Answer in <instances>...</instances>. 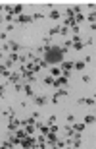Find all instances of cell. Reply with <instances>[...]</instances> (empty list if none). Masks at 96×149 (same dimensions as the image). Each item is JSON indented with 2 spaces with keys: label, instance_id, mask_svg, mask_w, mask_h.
I'll list each match as a JSON object with an SVG mask.
<instances>
[{
  "label": "cell",
  "instance_id": "obj_1",
  "mask_svg": "<svg viewBox=\"0 0 96 149\" xmlns=\"http://www.w3.org/2000/svg\"><path fill=\"white\" fill-rule=\"evenodd\" d=\"M64 58V49H58V47H52V49H46V54H44V60L48 64H58Z\"/></svg>",
  "mask_w": 96,
  "mask_h": 149
},
{
  "label": "cell",
  "instance_id": "obj_2",
  "mask_svg": "<svg viewBox=\"0 0 96 149\" xmlns=\"http://www.w3.org/2000/svg\"><path fill=\"white\" fill-rule=\"evenodd\" d=\"M94 19H96V14H94V12H92L91 16H88V22H91V23H94Z\"/></svg>",
  "mask_w": 96,
  "mask_h": 149
},
{
  "label": "cell",
  "instance_id": "obj_3",
  "mask_svg": "<svg viewBox=\"0 0 96 149\" xmlns=\"http://www.w3.org/2000/svg\"><path fill=\"white\" fill-rule=\"evenodd\" d=\"M75 68H77V70H83V68H85V64H83V62H77V64H75Z\"/></svg>",
  "mask_w": 96,
  "mask_h": 149
},
{
  "label": "cell",
  "instance_id": "obj_4",
  "mask_svg": "<svg viewBox=\"0 0 96 149\" xmlns=\"http://www.w3.org/2000/svg\"><path fill=\"white\" fill-rule=\"evenodd\" d=\"M29 19H31L29 16H21V17H19V22H29Z\"/></svg>",
  "mask_w": 96,
  "mask_h": 149
},
{
  "label": "cell",
  "instance_id": "obj_5",
  "mask_svg": "<svg viewBox=\"0 0 96 149\" xmlns=\"http://www.w3.org/2000/svg\"><path fill=\"white\" fill-rule=\"evenodd\" d=\"M0 23H2V17H0Z\"/></svg>",
  "mask_w": 96,
  "mask_h": 149
}]
</instances>
